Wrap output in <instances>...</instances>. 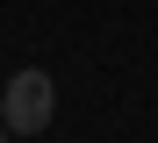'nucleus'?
Returning a JSON list of instances; mask_svg holds the SVG:
<instances>
[{
  "label": "nucleus",
  "instance_id": "1",
  "mask_svg": "<svg viewBox=\"0 0 158 143\" xmlns=\"http://www.w3.org/2000/svg\"><path fill=\"white\" fill-rule=\"evenodd\" d=\"M50 114H58V86H50V72L22 65V72L7 79V93H0V122H7L15 136H43Z\"/></svg>",
  "mask_w": 158,
  "mask_h": 143
},
{
  "label": "nucleus",
  "instance_id": "2",
  "mask_svg": "<svg viewBox=\"0 0 158 143\" xmlns=\"http://www.w3.org/2000/svg\"><path fill=\"white\" fill-rule=\"evenodd\" d=\"M7 136H15V129H7V122H0V143H7Z\"/></svg>",
  "mask_w": 158,
  "mask_h": 143
}]
</instances>
